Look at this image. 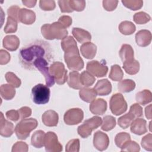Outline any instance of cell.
<instances>
[{"instance_id":"42","label":"cell","mask_w":152,"mask_h":152,"mask_svg":"<svg viewBox=\"0 0 152 152\" xmlns=\"http://www.w3.org/2000/svg\"><path fill=\"white\" fill-rule=\"evenodd\" d=\"M129 140H131V136L126 132H119L116 135L115 138V144L119 148H121L122 145Z\"/></svg>"},{"instance_id":"57","label":"cell","mask_w":152,"mask_h":152,"mask_svg":"<svg viewBox=\"0 0 152 152\" xmlns=\"http://www.w3.org/2000/svg\"><path fill=\"white\" fill-rule=\"evenodd\" d=\"M23 4L29 8H32L34 7L36 5V4L37 3V1H33V0H28V1H26V0H23L22 1Z\"/></svg>"},{"instance_id":"14","label":"cell","mask_w":152,"mask_h":152,"mask_svg":"<svg viewBox=\"0 0 152 152\" xmlns=\"http://www.w3.org/2000/svg\"><path fill=\"white\" fill-rule=\"evenodd\" d=\"M112 84L107 79H102L97 81L94 87L97 94L99 96H107L112 91Z\"/></svg>"},{"instance_id":"20","label":"cell","mask_w":152,"mask_h":152,"mask_svg":"<svg viewBox=\"0 0 152 152\" xmlns=\"http://www.w3.org/2000/svg\"><path fill=\"white\" fill-rule=\"evenodd\" d=\"M81 55L86 59H93L97 52V46L91 42L84 43L80 47Z\"/></svg>"},{"instance_id":"26","label":"cell","mask_w":152,"mask_h":152,"mask_svg":"<svg viewBox=\"0 0 152 152\" xmlns=\"http://www.w3.org/2000/svg\"><path fill=\"white\" fill-rule=\"evenodd\" d=\"M45 133L42 130L35 131L31 138V144L35 148H42L44 146Z\"/></svg>"},{"instance_id":"6","label":"cell","mask_w":152,"mask_h":152,"mask_svg":"<svg viewBox=\"0 0 152 152\" xmlns=\"http://www.w3.org/2000/svg\"><path fill=\"white\" fill-rule=\"evenodd\" d=\"M49 72L58 84H64L67 81V71L63 63L54 62L49 66Z\"/></svg>"},{"instance_id":"19","label":"cell","mask_w":152,"mask_h":152,"mask_svg":"<svg viewBox=\"0 0 152 152\" xmlns=\"http://www.w3.org/2000/svg\"><path fill=\"white\" fill-rule=\"evenodd\" d=\"M14 131L13 124L6 119L4 117L2 112H1L0 119V134L4 137H11Z\"/></svg>"},{"instance_id":"38","label":"cell","mask_w":152,"mask_h":152,"mask_svg":"<svg viewBox=\"0 0 152 152\" xmlns=\"http://www.w3.org/2000/svg\"><path fill=\"white\" fill-rule=\"evenodd\" d=\"M17 30V21L11 17L7 18V24L4 27V31L5 33H15Z\"/></svg>"},{"instance_id":"25","label":"cell","mask_w":152,"mask_h":152,"mask_svg":"<svg viewBox=\"0 0 152 152\" xmlns=\"http://www.w3.org/2000/svg\"><path fill=\"white\" fill-rule=\"evenodd\" d=\"M97 95L94 89L91 88L84 87L81 88L79 91V96L81 99L87 103H90L94 100Z\"/></svg>"},{"instance_id":"39","label":"cell","mask_w":152,"mask_h":152,"mask_svg":"<svg viewBox=\"0 0 152 152\" xmlns=\"http://www.w3.org/2000/svg\"><path fill=\"white\" fill-rule=\"evenodd\" d=\"M124 5L131 10H137L143 5V1L141 0H124L122 1Z\"/></svg>"},{"instance_id":"32","label":"cell","mask_w":152,"mask_h":152,"mask_svg":"<svg viewBox=\"0 0 152 152\" xmlns=\"http://www.w3.org/2000/svg\"><path fill=\"white\" fill-rule=\"evenodd\" d=\"M115 118L110 115H106L103 117L101 129L104 131H109L116 126Z\"/></svg>"},{"instance_id":"58","label":"cell","mask_w":152,"mask_h":152,"mask_svg":"<svg viewBox=\"0 0 152 152\" xmlns=\"http://www.w3.org/2000/svg\"><path fill=\"white\" fill-rule=\"evenodd\" d=\"M145 114L148 119H151V104H149L145 108Z\"/></svg>"},{"instance_id":"10","label":"cell","mask_w":152,"mask_h":152,"mask_svg":"<svg viewBox=\"0 0 152 152\" xmlns=\"http://www.w3.org/2000/svg\"><path fill=\"white\" fill-rule=\"evenodd\" d=\"M84 118V112L80 108L68 110L64 115V121L66 125H74L80 124Z\"/></svg>"},{"instance_id":"52","label":"cell","mask_w":152,"mask_h":152,"mask_svg":"<svg viewBox=\"0 0 152 152\" xmlns=\"http://www.w3.org/2000/svg\"><path fill=\"white\" fill-rule=\"evenodd\" d=\"M5 115H6V117L7 119L11 120L12 121H14V122L17 121L20 118V114H19L18 110H8L6 112Z\"/></svg>"},{"instance_id":"17","label":"cell","mask_w":152,"mask_h":152,"mask_svg":"<svg viewBox=\"0 0 152 152\" xmlns=\"http://www.w3.org/2000/svg\"><path fill=\"white\" fill-rule=\"evenodd\" d=\"M131 132L138 135H141L147 132V122L142 118H138L134 120L131 124Z\"/></svg>"},{"instance_id":"18","label":"cell","mask_w":152,"mask_h":152,"mask_svg":"<svg viewBox=\"0 0 152 152\" xmlns=\"http://www.w3.org/2000/svg\"><path fill=\"white\" fill-rule=\"evenodd\" d=\"M151 33L147 30H141L135 34V41L139 46L146 47L151 42Z\"/></svg>"},{"instance_id":"1","label":"cell","mask_w":152,"mask_h":152,"mask_svg":"<svg viewBox=\"0 0 152 152\" xmlns=\"http://www.w3.org/2000/svg\"><path fill=\"white\" fill-rule=\"evenodd\" d=\"M52 50L48 42L36 40L23 47L19 53L21 65L26 69H34V63L39 58H45L50 61Z\"/></svg>"},{"instance_id":"41","label":"cell","mask_w":152,"mask_h":152,"mask_svg":"<svg viewBox=\"0 0 152 152\" xmlns=\"http://www.w3.org/2000/svg\"><path fill=\"white\" fill-rule=\"evenodd\" d=\"M6 81L15 88H18L21 84V80L12 72H8L5 75Z\"/></svg>"},{"instance_id":"11","label":"cell","mask_w":152,"mask_h":152,"mask_svg":"<svg viewBox=\"0 0 152 152\" xmlns=\"http://www.w3.org/2000/svg\"><path fill=\"white\" fill-rule=\"evenodd\" d=\"M86 69L88 72L97 77H103L105 76L108 71V67L104 64L97 61L88 62Z\"/></svg>"},{"instance_id":"5","label":"cell","mask_w":152,"mask_h":152,"mask_svg":"<svg viewBox=\"0 0 152 152\" xmlns=\"http://www.w3.org/2000/svg\"><path fill=\"white\" fill-rule=\"evenodd\" d=\"M50 89L46 85L38 84L31 89V97L34 103L44 104L48 103L50 98Z\"/></svg>"},{"instance_id":"51","label":"cell","mask_w":152,"mask_h":152,"mask_svg":"<svg viewBox=\"0 0 152 152\" xmlns=\"http://www.w3.org/2000/svg\"><path fill=\"white\" fill-rule=\"evenodd\" d=\"M58 4L62 12H72V10L71 8L68 0H61L58 1Z\"/></svg>"},{"instance_id":"35","label":"cell","mask_w":152,"mask_h":152,"mask_svg":"<svg viewBox=\"0 0 152 152\" xmlns=\"http://www.w3.org/2000/svg\"><path fill=\"white\" fill-rule=\"evenodd\" d=\"M124 76V72L118 65H113L111 66L110 72L109 75V77L113 81H121Z\"/></svg>"},{"instance_id":"56","label":"cell","mask_w":152,"mask_h":152,"mask_svg":"<svg viewBox=\"0 0 152 152\" xmlns=\"http://www.w3.org/2000/svg\"><path fill=\"white\" fill-rule=\"evenodd\" d=\"M58 22H59L62 25H63L66 28L72 24V21L71 17L68 15H62L59 17L58 20Z\"/></svg>"},{"instance_id":"31","label":"cell","mask_w":152,"mask_h":152,"mask_svg":"<svg viewBox=\"0 0 152 152\" xmlns=\"http://www.w3.org/2000/svg\"><path fill=\"white\" fill-rule=\"evenodd\" d=\"M135 26L129 21H124L119 26V31L124 35H131L135 31Z\"/></svg>"},{"instance_id":"43","label":"cell","mask_w":152,"mask_h":152,"mask_svg":"<svg viewBox=\"0 0 152 152\" xmlns=\"http://www.w3.org/2000/svg\"><path fill=\"white\" fill-rule=\"evenodd\" d=\"M66 152H78L80 151V140L72 139L68 142L65 147Z\"/></svg>"},{"instance_id":"50","label":"cell","mask_w":152,"mask_h":152,"mask_svg":"<svg viewBox=\"0 0 152 152\" xmlns=\"http://www.w3.org/2000/svg\"><path fill=\"white\" fill-rule=\"evenodd\" d=\"M103 7L107 11H112L116 9L117 7L118 1H109L104 0L102 2Z\"/></svg>"},{"instance_id":"46","label":"cell","mask_w":152,"mask_h":152,"mask_svg":"<svg viewBox=\"0 0 152 152\" xmlns=\"http://www.w3.org/2000/svg\"><path fill=\"white\" fill-rule=\"evenodd\" d=\"M39 7L43 11H52L55 8L56 5L54 1L41 0L39 1Z\"/></svg>"},{"instance_id":"55","label":"cell","mask_w":152,"mask_h":152,"mask_svg":"<svg viewBox=\"0 0 152 152\" xmlns=\"http://www.w3.org/2000/svg\"><path fill=\"white\" fill-rule=\"evenodd\" d=\"M18 111L20 114V119H22L28 118L31 115V109L27 106L22 107L20 109H18Z\"/></svg>"},{"instance_id":"36","label":"cell","mask_w":152,"mask_h":152,"mask_svg":"<svg viewBox=\"0 0 152 152\" xmlns=\"http://www.w3.org/2000/svg\"><path fill=\"white\" fill-rule=\"evenodd\" d=\"M133 20L134 21L138 24H144L150 21L151 17L146 12L140 11L134 14Z\"/></svg>"},{"instance_id":"21","label":"cell","mask_w":152,"mask_h":152,"mask_svg":"<svg viewBox=\"0 0 152 152\" xmlns=\"http://www.w3.org/2000/svg\"><path fill=\"white\" fill-rule=\"evenodd\" d=\"M3 46L10 51L16 50L20 45V40L15 35L6 36L2 41Z\"/></svg>"},{"instance_id":"29","label":"cell","mask_w":152,"mask_h":152,"mask_svg":"<svg viewBox=\"0 0 152 152\" xmlns=\"http://www.w3.org/2000/svg\"><path fill=\"white\" fill-rule=\"evenodd\" d=\"M15 87L11 84H2L0 88L1 97L5 100H9L13 99L15 94Z\"/></svg>"},{"instance_id":"3","label":"cell","mask_w":152,"mask_h":152,"mask_svg":"<svg viewBox=\"0 0 152 152\" xmlns=\"http://www.w3.org/2000/svg\"><path fill=\"white\" fill-rule=\"evenodd\" d=\"M41 33L44 38L48 40H63L68 34L66 28L58 21L43 25L41 27Z\"/></svg>"},{"instance_id":"9","label":"cell","mask_w":152,"mask_h":152,"mask_svg":"<svg viewBox=\"0 0 152 152\" xmlns=\"http://www.w3.org/2000/svg\"><path fill=\"white\" fill-rule=\"evenodd\" d=\"M44 146L46 151L60 152L62 150V145L59 142L56 134L49 131L45 134Z\"/></svg>"},{"instance_id":"22","label":"cell","mask_w":152,"mask_h":152,"mask_svg":"<svg viewBox=\"0 0 152 152\" xmlns=\"http://www.w3.org/2000/svg\"><path fill=\"white\" fill-rule=\"evenodd\" d=\"M72 34L75 39L80 43L88 42L91 39L90 33L83 28L74 27L72 28Z\"/></svg>"},{"instance_id":"37","label":"cell","mask_w":152,"mask_h":152,"mask_svg":"<svg viewBox=\"0 0 152 152\" xmlns=\"http://www.w3.org/2000/svg\"><path fill=\"white\" fill-rule=\"evenodd\" d=\"M121 151L138 152L140 150V145L134 141L129 140L125 142L121 147Z\"/></svg>"},{"instance_id":"2","label":"cell","mask_w":152,"mask_h":152,"mask_svg":"<svg viewBox=\"0 0 152 152\" xmlns=\"http://www.w3.org/2000/svg\"><path fill=\"white\" fill-rule=\"evenodd\" d=\"M62 49L65 52L64 60L69 69L80 71L84 66V61L80 56L75 39L69 36L61 41Z\"/></svg>"},{"instance_id":"13","label":"cell","mask_w":152,"mask_h":152,"mask_svg":"<svg viewBox=\"0 0 152 152\" xmlns=\"http://www.w3.org/2000/svg\"><path fill=\"white\" fill-rule=\"evenodd\" d=\"M90 112L96 115H103L107 110V102L103 99H97L93 100L89 106Z\"/></svg>"},{"instance_id":"24","label":"cell","mask_w":152,"mask_h":152,"mask_svg":"<svg viewBox=\"0 0 152 152\" xmlns=\"http://www.w3.org/2000/svg\"><path fill=\"white\" fill-rule=\"evenodd\" d=\"M119 54L123 62L129 61L134 59V50L131 46L128 44H124L122 45Z\"/></svg>"},{"instance_id":"30","label":"cell","mask_w":152,"mask_h":152,"mask_svg":"<svg viewBox=\"0 0 152 152\" xmlns=\"http://www.w3.org/2000/svg\"><path fill=\"white\" fill-rule=\"evenodd\" d=\"M135 87V83L130 79L121 80L118 84V88L121 93H129Z\"/></svg>"},{"instance_id":"8","label":"cell","mask_w":152,"mask_h":152,"mask_svg":"<svg viewBox=\"0 0 152 152\" xmlns=\"http://www.w3.org/2000/svg\"><path fill=\"white\" fill-rule=\"evenodd\" d=\"M49 61L50 60L45 58H39L34 62V68L38 69L44 76L46 85L48 87H52L55 81L49 72V67H48Z\"/></svg>"},{"instance_id":"34","label":"cell","mask_w":152,"mask_h":152,"mask_svg":"<svg viewBox=\"0 0 152 152\" xmlns=\"http://www.w3.org/2000/svg\"><path fill=\"white\" fill-rule=\"evenodd\" d=\"M135 117L128 112L118 118V124L122 129H126L131 125Z\"/></svg>"},{"instance_id":"47","label":"cell","mask_w":152,"mask_h":152,"mask_svg":"<svg viewBox=\"0 0 152 152\" xmlns=\"http://www.w3.org/2000/svg\"><path fill=\"white\" fill-rule=\"evenodd\" d=\"M92 131H93L88 127H87V125L84 123L82 125H80L77 128V132L78 135L83 138H86L88 137L91 134Z\"/></svg>"},{"instance_id":"53","label":"cell","mask_w":152,"mask_h":152,"mask_svg":"<svg viewBox=\"0 0 152 152\" xmlns=\"http://www.w3.org/2000/svg\"><path fill=\"white\" fill-rule=\"evenodd\" d=\"M20 10V7L17 6V5H13L10 7L8 10H7V13L8 16L12 17L13 18L15 19L17 21H18V14L19 10Z\"/></svg>"},{"instance_id":"49","label":"cell","mask_w":152,"mask_h":152,"mask_svg":"<svg viewBox=\"0 0 152 152\" xmlns=\"http://www.w3.org/2000/svg\"><path fill=\"white\" fill-rule=\"evenodd\" d=\"M28 150V147L26 142H24L22 141H18L13 145L11 151L12 152H17V151L27 152Z\"/></svg>"},{"instance_id":"44","label":"cell","mask_w":152,"mask_h":152,"mask_svg":"<svg viewBox=\"0 0 152 152\" xmlns=\"http://www.w3.org/2000/svg\"><path fill=\"white\" fill-rule=\"evenodd\" d=\"M69 4L71 8L72 11H82L84 10L86 7L85 1H76V0H70L69 1Z\"/></svg>"},{"instance_id":"33","label":"cell","mask_w":152,"mask_h":152,"mask_svg":"<svg viewBox=\"0 0 152 152\" xmlns=\"http://www.w3.org/2000/svg\"><path fill=\"white\" fill-rule=\"evenodd\" d=\"M80 82L83 87H88L92 86L96 81L95 77L87 71H83L80 74Z\"/></svg>"},{"instance_id":"48","label":"cell","mask_w":152,"mask_h":152,"mask_svg":"<svg viewBox=\"0 0 152 152\" xmlns=\"http://www.w3.org/2000/svg\"><path fill=\"white\" fill-rule=\"evenodd\" d=\"M134 117L139 118L142 116V108L138 103H134L131 106L129 111Z\"/></svg>"},{"instance_id":"28","label":"cell","mask_w":152,"mask_h":152,"mask_svg":"<svg viewBox=\"0 0 152 152\" xmlns=\"http://www.w3.org/2000/svg\"><path fill=\"white\" fill-rule=\"evenodd\" d=\"M123 68L125 71L129 75H135L140 70V63L135 59L123 62Z\"/></svg>"},{"instance_id":"15","label":"cell","mask_w":152,"mask_h":152,"mask_svg":"<svg viewBox=\"0 0 152 152\" xmlns=\"http://www.w3.org/2000/svg\"><path fill=\"white\" fill-rule=\"evenodd\" d=\"M36 20V14L33 11L21 8L18 14V21L24 24H31Z\"/></svg>"},{"instance_id":"23","label":"cell","mask_w":152,"mask_h":152,"mask_svg":"<svg viewBox=\"0 0 152 152\" xmlns=\"http://www.w3.org/2000/svg\"><path fill=\"white\" fill-rule=\"evenodd\" d=\"M80 74L78 71H74L70 72L67 79V83L69 87L76 90L82 88L83 86L80 82Z\"/></svg>"},{"instance_id":"7","label":"cell","mask_w":152,"mask_h":152,"mask_svg":"<svg viewBox=\"0 0 152 152\" xmlns=\"http://www.w3.org/2000/svg\"><path fill=\"white\" fill-rule=\"evenodd\" d=\"M109 104L112 113L116 116L125 112L128 107L127 103L121 93H116L112 95L110 99Z\"/></svg>"},{"instance_id":"54","label":"cell","mask_w":152,"mask_h":152,"mask_svg":"<svg viewBox=\"0 0 152 152\" xmlns=\"http://www.w3.org/2000/svg\"><path fill=\"white\" fill-rule=\"evenodd\" d=\"M10 53L3 49L0 50V64L1 65H5L8 64L10 61Z\"/></svg>"},{"instance_id":"16","label":"cell","mask_w":152,"mask_h":152,"mask_svg":"<svg viewBox=\"0 0 152 152\" xmlns=\"http://www.w3.org/2000/svg\"><path fill=\"white\" fill-rule=\"evenodd\" d=\"M58 120L59 116L58 113L52 110H48L45 112L42 116V122L47 126L52 127L57 126Z\"/></svg>"},{"instance_id":"4","label":"cell","mask_w":152,"mask_h":152,"mask_svg":"<svg viewBox=\"0 0 152 152\" xmlns=\"http://www.w3.org/2000/svg\"><path fill=\"white\" fill-rule=\"evenodd\" d=\"M37 125V121L34 118L23 119L15 126V135L20 140H26L30 135V132L36 128Z\"/></svg>"},{"instance_id":"40","label":"cell","mask_w":152,"mask_h":152,"mask_svg":"<svg viewBox=\"0 0 152 152\" xmlns=\"http://www.w3.org/2000/svg\"><path fill=\"white\" fill-rule=\"evenodd\" d=\"M92 131L97 129L102 123V119L100 117L95 116L91 118H89L83 122Z\"/></svg>"},{"instance_id":"12","label":"cell","mask_w":152,"mask_h":152,"mask_svg":"<svg viewBox=\"0 0 152 152\" xmlns=\"http://www.w3.org/2000/svg\"><path fill=\"white\" fill-rule=\"evenodd\" d=\"M93 145L99 151H102L106 150L109 145V138L107 135L100 131L96 132L93 136Z\"/></svg>"},{"instance_id":"27","label":"cell","mask_w":152,"mask_h":152,"mask_svg":"<svg viewBox=\"0 0 152 152\" xmlns=\"http://www.w3.org/2000/svg\"><path fill=\"white\" fill-rule=\"evenodd\" d=\"M135 100L138 104L144 106L151 102L152 93L148 90H144L136 94Z\"/></svg>"},{"instance_id":"45","label":"cell","mask_w":152,"mask_h":152,"mask_svg":"<svg viewBox=\"0 0 152 152\" xmlns=\"http://www.w3.org/2000/svg\"><path fill=\"white\" fill-rule=\"evenodd\" d=\"M141 144L145 150L152 151V134L150 133L143 137L141 139Z\"/></svg>"}]
</instances>
